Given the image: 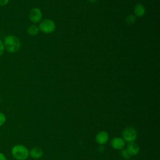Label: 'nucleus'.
<instances>
[{
    "mask_svg": "<svg viewBox=\"0 0 160 160\" xmlns=\"http://www.w3.org/2000/svg\"><path fill=\"white\" fill-rule=\"evenodd\" d=\"M4 49L10 53H15L21 48V41L19 39L14 35H8L5 37L3 41Z\"/></svg>",
    "mask_w": 160,
    "mask_h": 160,
    "instance_id": "f257e3e1",
    "label": "nucleus"
},
{
    "mask_svg": "<svg viewBox=\"0 0 160 160\" xmlns=\"http://www.w3.org/2000/svg\"><path fill=\"white\" fill-rule=\"evenodd\" d=\"M29 149L22 144H16L11 149V154L16 160H26L29 156Z\"/></svg>",
    "mask_w": 160,
    "mask_h": 160,
    "instance_id": "f03ea898",
    "label": "nucleus"
},
{
    "mask_svg": "<svg viewBox=\"0 0 160 160\" xmlns=\"http://www.w3.org/2000/svg\"><path fill=\"white\" fill-rule=\"evenodd\" d=\"M39 29L44 34H51L56 29L55 22L50 19H45L42 20L39 25Z\"/></svg>",
    "mask_w": 160,
    "mask_h": 160,
    "instance_id": "7ed1b4c3",
    "label": "nucleus"
},
{
    "mask_svg": "<svg viewBox=\"0 0 160 160\" xmlns=\"http://www.w3.org/2000/svg\"><path fill=\"white\" fill-rule=\"evenodd\" d=\"M122 139L125 142H133L137 138V132L132 127H127L122 132Z\"/></svg>",
    "mask_w": 160,
    "mask_h": 160,
    "instance_id": "20e7f679",
    "label": "nucleus"
},
{
    "mask_svg": "<svg viewBox=\"0 0 160 160\" xmlns=\"http://www.w3.org/2000/svg\"><path fill=\"white\" fill-rule=\"evenodd\" d=\"M42 16V12L41 9L38 8H32L30 10L28 15L29 20L33 23L39 22L41 21Z\"/></svg>",
    "mask_w": 160,
    "mask_h": 160,
    "instance_id": "39448f33",
    "label": "nucleus"
},
{
    "mask_svg": "<svg viewBox=\"0 0 160 160\" xmlns=\"http://www.w3.org/2000/svg\"><path fill=\"white\" fill-rule=\"evenodd\" d=\"M125 141L122 138L116 137L111 139V147L117 150H121L125 147Z\"/></svg>",
    "mask_w": 160,
    "mask_h": 160,
    "instance_id": "423d86ee",
    "label": "nucleus"
},
{
    "mask_svg": "<svg viewBox=\"0 0 160 160\" xmlns=\"http://www.w3.org/2000/svg\"><path fill=\"white\" fill-rule=\"evenodd\" d=\"M126 149L128 152V153L130 154L131 156H136L139 152V151H140L139 145L134 141L128 142Z\"/></svg>",
    "mask_w": 160,
    "mask_h": 160,
    "instance_id": "0eeeda50",
    "label": "nucleus"
},
{
    "mask_svg": "<svg viewBox=\"0 0 160 160\" xmlns=\"http://www.w3.org/2000/svg\"><path fill=\"white\" fill-rule=\"evenodd\" d=\"M95 139L98 144H99L100 145H103L108 141L109 134L106 131H99L96 134Z\"/></svg>",
    "mask_w": 160,
    "mask_h": 160,
    "instance_id": "6e6552de",
    "label": "nucleus"
},
{
    "mask_svg": "<svg viewBox=\"0 0 160 160\" xmlns=\"http://www.w3.org/2000/svg\"><path fill=\"white\" fill-rule=\"evenodd\" d=\"M29 156L33 159H39L43 154V151L41 148L39 147H34L29 151Z\"/></svg>",
    "mask_w": 160,
    "mask_h": 160,
    "instance_id": "1a4fd4ad",
    "label": "nucleus"
},
{
    "mask_svg": "<svg viewBox=\"0 0 160 160\" xmlns=\"http://www.w3.org/2000/svg\"><path fill=\"white\" fill-rule=\"evenodd\" d=\"M145 8L141 4H137L134 8V13L136 17H142L145 14Z\"/></svg>",
    "mask_w": 160,
    "mask_h": 160,
    "instance_id": "9d476101",
    "label": "nucleus"
},
{
    "mask_svg": "<svg viewBox=\"0 0 160 160\" xmlns=\"http://www.w3.org/2000/svg\"><path fill=\"white\" fill-rule=\"evenodd\" d=\"M39 28L35 25L29 26L27 29V33L30 36L37 35L39 32Z\"/></svg>",
    "mask_w": 160,
    "mask_h": 160,
    "instance_id": "9b49d317",
    "label": "nucleus"
},
{
    "mask_svg": "<svg viewBox=\"0 0 160 160\" xmlns=\"http://www.w3.org/2000/svg\"><path fill=\"white\" fill-rule=\"evenodd\" d=\"M126 22L128 24V25H131L133 24L134 23L136 22V17L134 15H128L126 18Z\"/></svg>",
    "mask_w": 160,
    "mask_h": 160,
    "instance_id": "f8f14e48",
    "label": "nucleus"
},
{
    "mask_svg": "<svg viewBox=\"0 0 160 160\" xmlns=\"http://www.w3.org/2000/svg\"><path fill=\"white\" fill-rule=\"evenodd\" d=\"M121 154L122 157L124 159H127V160H128V159H130V158H131L130 154L128 153V152L126 151V149H121Z\"/></svg>",
    "mask_w": 160,
    "mask_h": 160,
    "instance_id": "ddd939ff",
    "label": "nucleus"
},
{
    "mask_svg": "<svg viewBox=\"0 0 160 160\" xmlns=\"http://www.w3.org/2000/svg\"><path fill=\"white\" fill-rule=\"evenodd\" d=\"M6 122V116L4 113L0 112V126H2Z\"/></svg>",
    "mask_w": 160,
    "mask_h": 160,
    "instance_id": "4468645a",
    "label": "nucleus"
},
{
    "mask_svg": "<svg viewBox=\"0 0 160 160\" xmlns=\"http://www.w3.org/2000/svg\"><path fill=\"white\" fill-rule=\"evenodd\" d=\"M4 44L2 41L0 39V56H1L4 51Z\"/></svg>",
    "mask_w": 160,
    "mask_h": 160,
    "instance_id": "2eb2a0df",
    "label": "nucleus"
},
{
    "mask_svg": "<svg viewBox=\"0 0 160 160\" xmlns=\"http://www.w3.org/2000/svg\"><path fill=\"white\" fill-rule=\"evenodd\" d=\"M9 0H0V6H4L7 5Z\"/></svg>",
    "mask_w": 160,
    "mask_h": 160,
    "instance_id": "dca6fc26",
    "label": "nucleus"
},
{
    "mask_svg": "<svg viewBox=\"0 0 160 160\" xmlns=\"http://www.w3.org/2000/svg\"><path fill=\"white\" fill-rule=\"evenodd\" d=\"M0 160H7L6 156L1 152H0Z\"/></svg>",
    "mask_w": 160,
    "mask_h": 160,
    "instance_id": "f3484780",
    "label": "nucleus"
},
{
    "mask_svg": "<svg viewBox=\"0 0 160 160\" xmlns=\"http://www.w3.org/2000/svg\"><path fill=\"white\" fill-rule=\"evenodd\" d=\"M91 2H94L96 1V0H89Z\"/></svg>",
    "mask_w": 160,
    "mask_h": 160,
    "instance_id": "a211bd4d",
    "label": "nucleus"
},
{
    "mask_svg": "<svg viewBox=\"0 0 160 160\" xmlns=\"http://www.w3.org/2000/svg\"><path fill=\"white\" fill-rule=\"evenodd\" d=\"M0 103H1V98H0Z\"/></svg>",
    "mask_w": 160,
    "mask_h": 160,
    "instance_id": "6ab92c4d",
    "label": "nucleus"
}]
</instances>
